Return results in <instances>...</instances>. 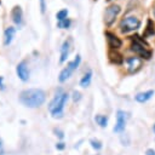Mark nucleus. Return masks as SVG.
Returning a JSON list of instances; mask_svg holds the SVG:
<instances>
[{
	"label": "nucleus",
	"mask_w": 155,
	"mask_h": 155,
	"mask_svg": "<svg viewBox=\"0 0 155 155\" xmlns=\"http://www.w3.org/2000/svg\"><path fill=\"white\" fill-rule=\"evenodd\" d=\"M80 62H81V56H80V54H76V57H75L71 62H69V63L67 64V67H65L64 69H62V71L59 73V78H58L59 82L67 81V80L71 76V74L74 73V70L78 69V67L80 65Z\"/></svg>",
	"instance_id": "obj_5"
},
{
	"label": "nucleus",
	"mask_w": 155,
	"mask_h": 155,
	"mask_svg": "<svg viewBox=\"0 0 155 155\" xmlns=\"http://www.w3.org/2000/svg\"><path fill=\"white\" fill-rule=\"evenodd\" d=\"M68 98H69V94L67 92H63L61 88L57 90L54 97L52 98V101L50 102V105H48V110L53 117L61 119L63 116V109H64V105H65Z\"/></svg>",
	"instance_id": "obj_2"
},
{
	"label": "nucleus",
	"mask_w": 155,
	"mask_h": 155,
	"mask_svg": "<svg viewBox=\"0 0 155 155\" xmlns=\"http://www.w3.org/2000/svg\"><path fill=\"white\" fill-rule=\"evenodd\" d=\"M56 148H57L58 150H63V149L65 148V144H64L63 142H59V143H57V144H56Z\"/></svg>",
	"instance_id": "obj_24"
},
{
	"label": "nucleus",
	"mask_w": 155,
	"mask_h": 155,
	"mask_svg": "<svg viewBox=\"0 0 155 155\" xmlns=\"http://www.w3.org/2000/svg\"><path fill=\"white\" fill-rule=\"evenodd\" d=\"M19 102L28 108H39L44 104L46 94L40 88H28L19 93Z\"/></svg>",
	"instance_id": "obj_1"
},
{
	"label": "nucleus",
	"mask_w": 155,
	"mask_h": 155,
	"mask_svg": "<svg viewBox=\"0 0 155 155\" xmlns=\"http://www.w3.org/2000/svg\"><path fill=\"white\" fill-rule=\"evenodd\" d=\"M71 25V21L70 18H65L64 21H61V22H57V28H61V29H67Z\"/></svg>",
	"instance_id": "obj_20"
},
{
	"label": "nucleus",
	"mask_w": 155,
	"mask_h": 155,
	"mask_svg": "<svg viewBox=\"0 0 155 155\" xmlns=\"http://www.w3.org/2000/svg\"><path fill=\"white\" fill-rule=\"evenodd\" d=\"M131 50L137 53L139 57L142 58H145V59H150L151 58V51L148 48L149 45L144 41V38L142 39L139 35H133L131 38Z\"/></svg>",
	"instance_id": "obj_3"
},
{
	"label": "nucleus",
	"mask_w": 155,
	"mask_h": 155,
	"mask_svg": "<svg viewBox=\"0 0 155 155\" xmlns=\"http://www.w3.org/2000/svg\"><path fill=\"white\" fill-rule=\"evenodd\" d=\"M73 99H74V102L80 101V99H81V93H80L79 91H74V92H73Z\"/></svg>",
	"instance_id": "obj_22"
},
{
	"label": "nucleus",
	"mask_w": 155,
	"mask_h": 155,
	"mask_svg": "<svg viewBox=\"0 0 155 155\" xmlns=\"http://www.w3.org/2000/svg\"><path fill=\"white\" fill-rule=\"evenodd\" d=\"M16 73H17V76L22 81L25 82V81L29 80V70H28V67H27V62L25 61H22V62H19L16 65Z\"/></svg>",
	"instance_id": "obj_10"
},
{
	"label": "nucleus",
	"mask_w": 155,
	"mask_h": 155,
	"mask_svg": "<svg viewBox=\"0 0 155 155\" xmlns=\"http://www.w3.org/2000/svg\"><path fill=\"white\" fill-rule=\"evenodd\" d=\"M145 155H155V150L154 149H148L145 151Z\"/></svg>",
	"instance_id": "obj_25"
},
{
	"label": "nucleus",
	"mask_w": 155,
	"mask_h": 155,
	"mask_svg": "<svg viewBox=\"0 0 155 155\" xmlns=\"http://www.w3.org/2000/svg\"><path fill=\"white\" fill-rule=\"evenodd\" d=\"M155 35V25H154V22L151 19H148L147 21V28L143 33V38H148V36H153Z\"/></svg>",
	"instance_id": "obj_16"
},
{
	"label": "nucleus",
	"mask_w": 155,
	"mask_h": 155,
	"mask_svg": "<svg viewBox=\"0 0 155 155\" xmlns=\"http://www.w3.org/2000/svg\"><path fill=\"white\" fill-rule=\"evenodd\" d=\"M54 133H56L59 138H63V132H62V131H59V130H54Z\"/></svg>",
	"instance_id": "obj_26"
},
{
	"label": "nucleus",
	"mask_w": 155,
	"mask_h": 155,
	"mask_svg": "<svg viewBox=\"0 0 155 155\" xmlns=\"http://www.w3.org/2000/svg\"><path fill=\"white\" fill-rule=\"evenodd\" d=\"M125 63H126V69L130 74H133L136 71H138L143 64V61L140 57H137V56H133V57H127L125 59Z\"/></svg>",
	"instance_id": "obj_7"
},
{
	"label": "nucleus",
	"mask_w": 155,
	"mask_h": 155,
	"mask_svg": "<svg viewBox=\"0 0 155 155\" xmlns=\"http://www.w3.org/2000/svg\"><path fill=\"white\" fill-rule=\"evenodd\" d=\"M11 18H12V22L16 24V25H22L23 23V10L19 5H16L13 6L12 11H11Z\"/></svg>",
	"instance_id": "obj_11"
},
{
	"label": "nucleus",
	"mask_w": 155,
	"mask_h": 155,
	"mask_svg": "<svg viewBox=\"0 0 155 155\" xmlns=\"http://www.w3.org/2000/svg\"><path fill=\"white\" fill-rule=\"evenodd\" d=\"M0 4H1V1H0Z\"/></svg>",
	"instance_id": "obj_31"
},
{
	"label": "nucleus",
	"mask_w": 155,
	"mask_h": 155,
	"mask_svg": "<svg viewBox=\"0 0 155 155\" xmlns=\"http://www.w3.org/2000/svg\"><path fill=\"white\" fill-rule=\"evenodd\" d=\"M105 38H107V42H108V46L110 47V50H117L122 46V41L120 38H117L114 33L111 31H105L104 33Z\"/></svg>",
	"instance_id": "obj_8"
},
{
	"label": "nucleus",
	"mask_w": 155,
	"mask_h": 155,
	"mask_svg": "<svg viewBox=\"0 0 155 155\" xmlns=\"http://www.w3.org/2000/svg\"><path fill=\"white\" fill-rule=\"evenodd\" d=\"M0 88H4V85H2V76H0Z\"/></svg>",
	"instance_id": "obj_27"
},
{
	"label": "nucleus",
	"mask_w": 155,
	"mask_h": 155,
	"mask_svg": "<svg viewBox=\"0 0 155 155\" xmlns=\"http://www.w3.org/2000/svg\"><path fill=\"white\" fill-rule=\"evenodd\" d=\"M69 51H70V40H65L63 44H62V47H61V58H59V63H64L68 58V54H69Z\"/></svg>",
	"instance_id": "obj_13"
},
{
	"label": "nucleus",
	"mask_w": 155,
	"mask_h": 155,
	"mask_svg": "<svg viewBox=\"0 0 155 155\" xmlns=\"http://www.w3.org/2000/svg\"><path fill=\"white\" fill-rule=\"evenodd\" d=\"M153 12H154V16H155V5H154V7H153Z\"/></svg>",
	"instance_id": "obj_28"
},
{
	"label": "nucleus",
	"mask_w": 155,
	"mask_h": 155,
	"mask_svg": "<svg viewBox=\"0 0 155 155\" xmlns=\"http://www.w3.org/2000/svg\"><path fill=\"white\" fill-rule=\"evenodd\" d=\"M125 126H126V114L124 110H117L116 111V124H115L113 131L116 133H120L125 130Z\"/></svg>",
	"instance_id": "obj_9"
},
{
	"label": "nucleus",
	"mask_w": 155,
	"mask_h": 155,
	"mask_svg": "<svg viewBox=\"0 0 155 155\" xmlns=\"http://www.w3.org/2000/svg\"><path fill=\"white\" fill-rule=\"evenodd\" d=\"M153 94H154V91H153V90H149V91L140 92V93L136 94V96H134V99H136L137 102H139V103H144V102L149 101V99L153 97Z\"/></svg>",
	"instance_id": "obj_15"
},
{
	"label": "nucleus",
	"mask_w": 155,
	"mask_h": 155,
	"mask_svg": "<svg viewBox=\"0 0 155 155\" xmlns=\"http://www.w3.org/2000/svg\"><path fill=\"white\" fill-rule=\"evenodd\" d=\"M94 120H96V122L101 126V127H107V125H108V117L105 116V115H96L94 116Z\"/></svg>",
	"instance_id": "obj_18"
},
{
	"label": "nucleus",
	"mask_w": 155,
	"mask_h": 155,
	"mask_svg": "<svg viewBox=\"0 0 155 155\" xmlns=\"http://www.w3.org/2000/svg\"><path fill=\"white\" fill-rule=\"evenodd\" d=\"M1 147H2V142H1V139H0V149H1Z\"/></svg>",
	"instance_id": "obj_29"
},
{
	"label": "nucleus",
	"mask_w": 155,
	"mask_h": 155,
	"mask_svg": "<svg viewBox=\"0 0 155 155\" xmlns=\"http://www.w3.org/2000/svg\"><path fill=\"white\" fill-rule=\"evenodd\" d=\"M40 11L41 13L46 12V0H40Z\"/></svg>",
	"instance_id": "obj_23"
},
{
	"label": "nucleus",
	"mask_w": 155,
	"mask_h": 155,
	"mask_svg": "<svg viewBox=\"0 0 155 155\" xmlns=\"http://www.w3.org/2000/svg\"><path fill=\"white\" fill-rule=\"evenodd\" d=\"M16 34V28L15 27H7L4 31V46H8Z\"/></svg>",
	"instance_id": "obj_12"
},
{
	"label": "nucleus",
	"mask_w": 155,
	"mask_h": 155,
	"mask_svg": "<svg viewBox=\"0 0 155 155\" xmlns=\"http://www.w3.org/2000/svg\"><path fill=\"white\" fill-rule=\"evenodd\" d=\"M91 79H92V71L91 70H88L87 73H85V75L81 78V80H80V86L81 87H87V86H90V84H91Z\"/></svg>",
	"instance_id": "obj_17"
},
{
	"label": "nucleus",
	"mask_w": 155,
	"mask_h": 155,
	"mask_svg": "<svg viewBox=\"0 0 155 155\" xmlns=\"http://www.w3.org/2000/svg\"><path fill=\"white\" fill-rule=\"evenodd\" d=\"M90 144H91V147H92L93 149H96V150L102 149V143H101L98 139H91V140H90Z\"/></svg>",
	"instance_id": "obj_21"
},
{
	"label": "nucleus",
	"mask_w": 155,
	"mask_h": 155,
	"mask_svg": "<svg viewBox=\"0 0 155 155\" xmlns=\"http://www.w3.org/2000/svg\"><path fill=\"white\" fill-rule=\"evenodd\" d=\"M140 27V21L136 16H125L120 22V30L124 34L134 31Z\"/></svg>",
	"instance_id": "obj_4"
},
{
	"label": "nucleus",
	"mask_w": 155,
	"mask_h": 155,
	"mask_svg": "<svg viewBox=\"0 0 155 155\" xmlns=\"http://www.w3.org/2000/svg\"><path fill=\"white\" fill-rule=\"evenodd\" d=\"M56 18H57L58 22L64 21L65 18H68V10H67V8H62V10H59V11L56 13Z\"/></svg>",
	"instance_id": "obj_19"
},
{
	"label": "nucleus",
	"mask_w": 155,
	"mask_h": 155,
	"mask_svg": "<svg viewBox=\"0 0 155 155\" xmlns=\"http://www.w3.org/2000/svg\"><path fill=\"white\" fill-rule=\"evenodd\" d=\"M108 56H109V61L111 63H115V64H121L124 62V58L122 56L116 51V50H110L108 52Z\"/></svg>",
	"instance_id": "obj_14"
},
{
	"label": "nucleus",
	"mask_w": 155,
	"mask_h": 155,
	"mask_svg": "<svg viewBox=\"0 0 155 155\" xmlns=\"http://www.w3.org/2000/svg\"><path fill=\"white\" fill-rule=\"evenodd\" d=\"M154 132H155V125H154Z\"/></svg>",
	"instance_id": "obj_30"
},
{
	"label": "nucleus",
	"mask_w": 155,
	"mask_h": 155,
	"mask_svg": "<svg viewBox=\"0 0 155 155\" xmlns=\"http://www.w3.org/2000/svg\"><path fill=\"white\" fill-rule=\"evenodd\" d=\"M120 12H121V7H120L119 5H116V4L109 5V6L105 8V11H104V23H105L108 27H110V25L115 22L116 17H117V15H119Z\"/></svg>",
	"instance_id": "obj_6"
}]
</instances>
